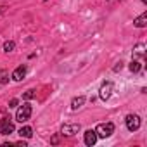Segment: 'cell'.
I'll return each instance as SVG.
<instances>
[{
    "label": "cell",
    "instance_id": "18",
    "mask_svg": "<svg viewBox=\"0 0 147 147\" xmlns=\"http://www.w3.org/2000/svg\"><path fill=\"white\" fill-rule=\"evenodd\" d=\"M4 9H5V7H0V14H2V12H4Z\"/></svg>",
    "mask_w": 147,
    "mask_h": 147
},
{
    "label": "cell",
    "instance_id": "13",
    "mask_svg": "<svg viewBox=\"0 0 147 147\" xmlns=\"http://www.w3.org/2000/svg\"><path fill=\"white\" fill-rule=\"evenodd\" d=\"M128 67H130V71H131V73H138V71H140V67H142V64H140L138 61H135V59H133V61L130 62V66H128Z\"/></svg>",
    "mask_w": 147,
    "mask_h": 147
},
{
    "label": "cell",
    "instance_id": "7",
    "mask_svg": "<svg viewBox=\"0 0 147 147\" xmlns=\"http://www.w3.org/2000/svg\"><path fill=\"white\" fill-rule=\"evenodd\" d=\"M24 76H26V66H18L16 71L12 73V80L14 82H21Z\"/></svg>",
    "mask_w": 147,
    "mask_h": 147
},
{
    "label": "cell",
    "instance_id": "5",
    "mask_svg": "<svg viewBox=\"0 0 147 147\" xmlns=\"http://www.w3.org/2000/svg\"><path fill=\"white\" fill-rule=\"evenodd\" d=\"M62 135H66V137H73V135H75V133H78L80 131V125L78 123H66L64 126H62Z\"/></svg>",
    "mask_w": 147,
    "mask_h": 147
},
{
    "label": "cell",
    "instance_id": "14",
    "mask_svg": "<svg viewBox=\"0 0 147 147\" xmlns=\"http://www.w3.org/2000/svg\"><path fill=\"white\" fill-rule=\"evenodd\" d=\"M9 82V73L5 69H0V83H7Z\"/></svg>",
    "mask_w": 147,
    "mask_h": 147
},
{
    "label": "cell",
    "instance_id": "8",
    "mask_svg": "<svg viewBox=\"0 0 147 147\" xmlns=\"http://www.w3.org/2000/svg\"><path fill=\"white\" fill-rule=\"evenodd\" d=\"M97 142V133H95V130H87L85 131V144L87 145H94Z\"/></svg>",
    "mask_w": 147,
    "mask_h": 147
},
{
    "label": "cell",
    "instance_id": "16",
    "mask_svg": "<svg viewBox=\"0 0 147 147\" xmlns=\"http://www.w3.org/2000/svg\"><path fill=\"white\" fill-rule=\"evenodd\" d=\"M33 97H35V90H28V92L23 94V99H26V100H30V99H33Z\"/></svg>",
    "mask_w": 147,
    "mask_h": 147
},
{
    "label": "cell",
    "instance_id": "4",
    "mask_svg": "<svg viewBox=\"0 0 147 147\" xmlns=\"http://www.w3.org/2000/svg\"><path fill=\"white\" fill-rule=\"evenodd\" d=\"M125 121H126V128H128L130 131H135V130L140 128V118H138L137 114H128Z\"/></svg>",
    "mask_w": 147,
    "mask_h": 147
},
{
    "label": "cell",
    "instance_id": "15",
    "mask_svg": "<svg viewBox=\"0 0 147 147\" xmlns=\"http://www.w3.org/2000/svg\"><path fill=\"white\" fill-rule=\"evenodd\" d=\"M14 49H16V43H14V42H5V43H4V50H5V52H12Z\"/></svg>",
    "mask_w": 147,
    "mask_h": 147
},
{
    "label": "cell",
    "instance_id": "10",
    "mask_svg": "<svg viewBox=\"0 0 147 147\" xmlns=\"http://www.w3.org/2000/svg\"><path fill=\"white\" fill-rule=\"evenodd\" d=\"M83 104H85V97H75V99L71 100V109L76 111V109H80Z\"/></svg>",
    "mask_w": 147,
    "mask_h": 147
},
{
    "label": "cell",
    "instance_id": "1",
    "mask_svg": "<svg viewBox=\"0 0 147 147\" xmlns=\"http://www.w3.org/2000/svg\"><path fill=\"white\" fill-rule=\"evenodd\" d=\"M30 118H31V106H30L28 102H24V104L18 109V113H16V121L26 123Z\"/></svg>",
    "mask_w": 147,
    "mask_h": 147
},
{
    "label": "cell",
    "instance_id": "12",
    "mask_svg": "<svg viewBox=\"0 0 147 147\" xmlns=\"http://www.w3.org/2000/svg\"><path fill=\"white\" fill-rule=\"evenodd\" d=\"M19 135L24 137V138H31V137H33V128H31V126H23V128L19 130Z\"/></svg>",
    "mask_w": 147,
    "mask_h": 147
},
{
    "label": "cell",
    "instance_id": "17",
    "mask_svg": "<svg viewBox=\"0 0 147 147\" xmlns=\"http://www.w3.org/2000/svg\"><path fill=\"white\" fill-rule=\"evenodd\" d=\"M18 106V99H12L11 102H9V107H16Z\"/></svg>",
    "mask_w": 147,
    "mask_h": 147
},
{
    "label": "cell",
    "instance_id": "19",
    "mask_svg": "<svg viewBox=\"0 0 147 147\" xmlns=\"http://www.w3.org/2000/svg\"><path fill=\"white\" fill-rule=\"evenodd\" d=\"M142 2H144V4H147V0H142Z\"/></svg>",
    "mask_w": 147,
    "mask_h": 147
},
{
    "label": "cell",
    "instance_id": "9",
    "mask_svg": "<svg viewBox=\"0 0 147 147\" xmlns=\"http://www.w3.org/2000/svg\"><path fill=\"white\" fill-rule=\"evenodd\" d=\"M133 24H135L137 28H145V26H147V12H142V14L133 21Z\"/></svg>",
    "mask_w": 147,
    "mask_h": 147
},
{
    "label": "cell",
    "instance_id": "2",
    "mask_svg": "<svg viewBox=\"0 0 147 147\" xmlns=\"http://www.w3.org/2000/svg\"><path fill=\"white\" fill-rule=\"evenodd\" d=\"M95 133L100 138H107V137H111L114 133V125L113 123H100V125H97Z\"/></svg>",
    "mask_w": 147,
    "mask_h": 147
},
{
    "label": "cell",
    "instance_id": "3",
    "mask_svg": "<svg viewBox=\"0 0 147 147\" xmlns=\"http://www.w3.org/2000/svg\"><path fill=\"white\" fill-rule=\"evenodd\" d=\"M14 131V123L11 118H2L0 119V135H11Z\"/></svg>",
    "mask_w": 147,
    "mask_h": 147
},
{
    "label": "cell",
    "instance_id": "11",
    "mask_svg": "<svg viewBox=\"0 0 147 147\" xmlns=\"http://www.w3.org/2000/svg\"><path fill=\"white\" fill-rule=\"evenodd\" d=\"M144 49H145V45L144 43H137L135 45V49H133V55H137V57H140V59H144Z\"/></svg>",
    "mask_w": 147,
    "mask_h": 147
},
{
    "label": "cell",
    "instance_id": "6",
    "mask_svg": "<svg viewBox=\"0 0 147 147\" xmlns=\"http://www.w3.org/2000/svg\"><path fill=\"white\" fill-rule=\"evenodd\" d=\"M111 92H113V83L111 82H106L102 87H100V92H99V97L102 100H107L111 97Z\"/></svg>",
    "mask_w": 147,
    "mask_h": 147
}]
</instances>
